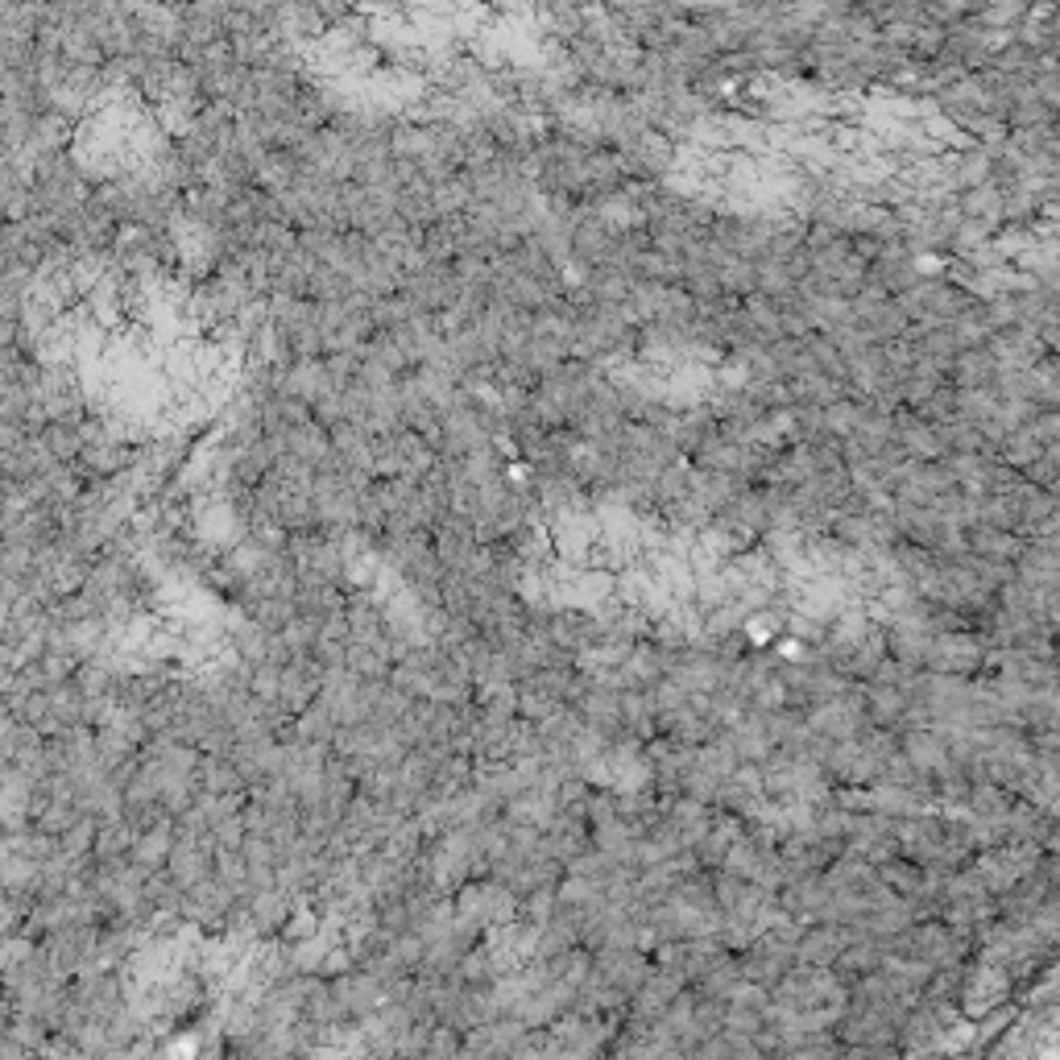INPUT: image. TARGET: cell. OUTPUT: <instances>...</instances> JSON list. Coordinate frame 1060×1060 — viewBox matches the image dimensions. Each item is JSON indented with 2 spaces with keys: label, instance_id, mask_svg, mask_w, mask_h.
Returning a JSON list of instances; mask_svg holds the SVG:
<instances>
[{
  "label": "cell",
  "instance_id": "cell-1",
  "mask_svg": "<svg viewBox=\"0 0 1060 1060\" xmlns=\"http://www.w3.org/2000/svg\"><path fill=\"white\" fill-rule=\"evenodd\" d=\"M460 278H456V269L452 265H427V269H419V274H406L402 278V294L415 303L419 311H427V315H440V311H447L456 299H460Z\"/></svg>",
  "mask_w": 1060,
  "mask_h": 1060
},
{
  "label": "cell",
  "instance_id": "cell-2",
  "mask_svg": "<svg viewBox=\"0 0 1060 1060\" xmlns=\"http://www.w3.org/2000/svg\"><path fill=\"white\" fill-rule=\"evenodd\" d=\"M336 386H331L328 377V361L319 356V361H290L287 369H282V381H278V394L282 398H294V402H307V406H315L324 394H331ZM344 394V390H340Z\"/></svg>",
  "mask_w": 1060,
  "mask_h": 1060
},
{
  "label": "cell",
  "instance_id": "cell-3",
  "mask_svg": "<svg viewBox=\"0 0 1060 1060\" xmlns=\"http://www.w3.org/2000/svg\"><path fill=\"white\" fill-rule=\"evenodd\" d=\"M431 543H436V555L447 564V572H460L464 564L472 559V552H477V530L460 514H447L436 527V534H431Z\"/></svg>",
  "mask_w": 1060,
  "mask_h": 1060
},
{
  "label": "cell",
  "instance_id": "cell-4",
  "mask_svg": "<svg viewBox=\"0 0 1060 1060\" xmlns=\"http://www.w3.org/2000/svg\"><path fill=\"white\" fill-rule=\"evenodd\" d=\"M331 447H336V456L349 464V468H356V472H369V477H374L377 440L365 431V427H356V422H340V427H331Z\"/></svg>",
  "mask_w": 1060,
  "mask_h": 1060
},
{
  "label": "cell",
  "instance_id": "cell-5",
  "mask_svg": "<svg viewBox=\"0 0 1060 1060\" xmlns=\"http://www.w3.org/2000/svg\"><path fill=\"white\" fill-rule=\"evenodd\" d=\"M282 447H287V456L303 460L307 468H319L331 456V431L311 419L307 427H290L282 436Z\"/></svg>",
  "mask_w": 1060,
  "mask_h": 1060
},
{
  "label": "cell",
  "instance_id": "cell-6",
  "mask_svg": "<svg viewBox=\"0 0 1060 1060\" xmlns=\"http://www.w3.org/2000/svg\"><path fill=\"white\" fill-rule=\"evenodd\" d=\"M175 841H178L175 820H166V824H157V829H150V833H141V837H137V845H132V866H137V870H146V874L166 870Z\"/></svg>",
  "mask_w": 1060,
  "mask_h": 1060
},
{
  "label": "cell",
  "instance_id": "cell-7",
  "mask_svg": "<svg viewBox=\"0 0 1060 1060\" xmlns=\"http://www.w3.org/2000/svg\"><path fill=\"white\" fill-rule=\"evenodd\" d=\"M195 787L203 795H241L244 779L241 771L232 767V758H216V754H203L195 771Z\"/></svg>",
  "mask_w": 1060,
  "mask_h": 1060
},
{
  "label": "cell",
  "instance_id": "cell-8",
  "mask_svg": "<svg viewBox=\"0 0 1060 1060\" xmlns=\"http://www.w3.org/2000/svg\"><path fill=\"white\" fill-rule=\"evenodd\" d=\"M431 203H436V216H440V224L443 220H464V216H468V207L477 203L468 175H456V178H447V182H440V187H431Z\"/></svg>",
  "mask_w": 1060,
  "mask_h": 1060
},
{
  "label": "cell",
  "instance_id": "cell-9",
  "mask_svg": "<svg viewBox=\"0 0 1060 1060\" xmlns=\"http://www.w3.org/2000/svg\"><path fill=\"white\" fill-rule=\"evenodd\" d=\"M294 182H299V157L290 154V150H269L262 171H257V187L269 191V195H282Z\"/></svg>",
  "mask_w": 1060,
  "mask_h": 1060
},
{
  "label": "cell",
  "instance_id": "cell-10",
  "mask_svg": "<svg viewBox=\"0 0 1060 1060\" xmlns=\"http://www.w3.org/2000/svg\"><path fill=\"white\" fill-rule=\"evenodd\" d=\"M137 829L129 820H104L100 824V837H96V861H116V858H132V845H137Z\"/></svg>",
  "mask_w": 1060,
  "mask_h": 1060
},
{
  "label": "cell",
  "instance_id": "cell-11",
  "mask_svg": "<svg viewBox=\"0 0 1060 1060\" xmlns=\"http://www.w3.org/2000/svg\"><path fill=\"white\" fill-rule=\"evenodd\" d=\"M46 447H50V456L59 464H75L79 456H84V431H79V422H50L42 431Z\"/></svg>",
  "mask_w": 1060,
  "mask_h": 1060
},
{
  "label": "cell",
  "instance_id": "cell-12",
  "mask_svg": "<svg viewBox=\"0 0 1060 1060\" xmlns=\"http://www.w3.org/2000/svg\"><path fill=\"white\" fill-rule=\"evenodd\" d=\"M369 315H374V328L377 331H398L402 324H411L415 315H419V307L398 290V294H390V299H374V307H369Z\"/></svg>",
  "mask_w": 1060,
  "mask_h": 1060
},
{
  "label": "cell",
  "instance_id": "cell-13",
  "mask_svg": "<svg viewBox=\"0 0 1060 1060\" xmlns=\"http://www.w3.org/2000/svg\"><path fill=\"white\" fill-rule=\"evenodd\" d=\"M100 824L104 820H96V817H79L71 829H66L63 837H59V845H63V854L66 858H96V837H100Z\"/></svg>",
  "mask_w": 1060,
  "mask_h": 1060
},
{
  "label": "cell",
  "instance_id": "cell-14",
  "mask_svg": "<svg viewBox=\"0 0 1060 1060\" xmlns=\"http://www.w3.org/2000/svg\"><path fill=\"white\" fill-rule=\"evenodd\" d=\"M311 419L319 422V427H340L344 422V394L340 390H331V394H324L315 406H311Z\"/></svg>",
  "mask_w": 1060,
  "mask_h": 1060
},
{
  "label": "cell",
  "instance_id": "cell-15",
  "mask_svg": "<svg viewBox=\"0 0 1060 1060\" xmlns=\"http://www.w3.org/2000/svg\"><path fill=\"white\" fill-rule=\"evenodd\" d=\"M456 1057H460V1039H456V1032H452V1027L431 1032V1044H427L422 1060H456Z\"/></svg>",
  "mask_w": 1060,
  "mask_h": 1060
}]
</instances>
